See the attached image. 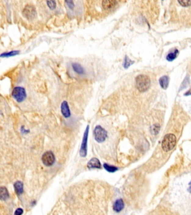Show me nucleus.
<instances>
[{
  "label": "nucleus",
  "instance_id": "obj_20",
  "mask_svg": "<svg viewBox=\"0 0 191 215\" xmlns=\"http://www.w3.org/2000/svg\"><path fill=\"white\" fill-rule=\"evenodd\" d=\"M134 63V61H132L128 57L125 58V61H124V67L125 68H128L130 65H132Z\"/></svg>",
  "mask_w": 191,
  "mask_h": 215
},
{
  "label": "nucleus",
  "instance_id": "obj_4",
  "mask_svg": "<svg viewBox=\"0 0 191 215\" xmlns=\"http://www.w3.org/2000/svg\"><path fill=\"white\" fill-rule=\"evenodd\" d=\"M12 96L14 99L18 102H22L26 98V90L21 87H16L12 91Z\"/></svg>",
  "mask_w": 191,
  "mask_h": 215
},
{
  "label": "nucleus",
  "instance_id": "obj_15",
  "mask_svg": "<svg viewBox=\"0 0 191 215\" xmlns=\"http://www.w3.org/2000/svg\"><path fill=\"white\" fill-rule=\"evenodd\" d=\"M73 68L74 71L78 74H85V70L82 66L78 63H75L73 64Z\"/></svg>",
  "mask_w": 191,
  "mask_h": 215
},
{
  "label": "nucleus",
  "instance_id": "obj_22",
  "mask_svg": "<svg viewBox=\"0 0 191 215\" xmlns=\"http://www.w3.org/2000/svg\"><path fill=\"white\" fill-rule=\"evenodd\" d=\"M23 210L22 209V208H17V209H16V211L14 212V214L20 215V214H23Z\"/></svg>",
  "mask_w": 191,
  "mask_h": 215
},
{
  "label": "nucleus",
  "instance_id": "obj_24",
  "mask_svg": "<svg viewBox=\"0 0 191 215\" xmlns=\"http://www.w3.org/2000/svg\"><path fill=\"white\" fill-rule=\"evenodd\" d=\"M190 94H191V89L189 90V91L185 93V96H188V95H190Z\"/></svg>",
  "mask_w": 191,
  "mask_h": 215
},
{
  "label": "nucleus",
  "instance_id": "obj_3",
  "mask_svg": "<svg viewBox=\"0 0 191 215\" xmlns=\"http://www.w3.org/2000/svg\"><path fill=\"white\" fill-rule=\"evenodd\" d=\"M93 135L95 140L98 143H103L106 140L108 137V133L101 126H96L93 131Z\"/></svg>",
  "mask_w": 191,
  "mask_h": 215
},
{
  "label": "nucleus",
  "instance_id": "obj_10",
  "mask_svg": "<svg viewBox=\"0 0 191 215\" xmlns=\"http://www.w3.org/2000/svg\"><path fill=\"white\" fill-rule=\"evenodd\" d=\"M117 3V0H103V7L105 10H109L114 8Z\"/></svg>",
  "mask_w": 191,
  "mask_h": 215
},
{
  "label": "nucleus",
  "instance_id": "obj_12",
  "mask_svg": "<svg viewBox=\"0 0 191 215\" xmlns=\"http://www.w3.org/2000/svg\"><path fill=\"white\" fill-rule=\"evenodd\" d=\"M14 190L16 194L20 196L23 193V183L20 181H17L14 183Z\"/></svg>",
  "mask_w": 191,
  "mask_h": 215
},
{
  "label": "nucleus",
  "instance_id": "obj_11",
  "mask_svg": "<svg viewBox=\"0 0 191 215\" xmlns=\"http://www.w3.org/2000/svg\"><path fill=\"white\" fill-rule=\"evenodd\" d=\"M124 208V202L122 199H119L115 202L113 206V208L116 212H120Z\"/></svg>",
  "mask_w": 191,
  "mask_h": 215
},
{
  "label": "nucleus",
  "instance_id": "obj_8",
  "mask_svg": "<svg viewBox=\"0 0 191 215\" xmlns=\"http://www.w3.org/2000/svg\"><path fill=\"white\" fill-rule=\"evenodd\" d=\"M61 110L62 114H63V116H64L65 118L70 117L71 114H70V108H69L67 102L63 101V102L61 103Z\"/></svg>",
  "mask_w": 191,
  "mask_h": 215
},
{
  "label": "nucleus",
  "instance_id": "obj_18",
  "mask_svg": "<svg viewBox=\"0 0 191 215\" xmlns=\"http://www.w3.org/2000/svg\"><path fill=\"white\" fill-rule=\"evenodd\" d=\"M179 4L184 7H187V6L191 5V0H178Z\"/></svg>",
  "mask_w": 191,
  "mask_h": 215
},
{
  "label": "nucleus",
  "instance_id": "obj_6",
  "mask_svg": "<svg viewBox=\"0 0 191 215\" xmlns=\"http://www.w3.org/2000/svg\"><path fill=\"white\" fill-rule=\"evenodd\" d=\"M89 126H87L86 130H85V133H84L83 140H82V143L81 145V149H80V156L81 157L85 158L87 156V146H88V138L89 134Z\"/></svg>",
  "mask_w": 191,
  "mask_h": 215
},
{
  "label": "nucleus",
  "instance_id": "obj_21",
  "mask_svg": "<svg viewBox=\"0 0 191 215\" xmlns=\"http://www.w3.org/2000/svg\"><path fill=\"white\" fill-rule=\"evenodd\" d=\"M47 2V5L51 9H55V7H56V2H55V0H46Z\"/></svg>",
  "mask_w": 191,
  "mask_h": 215
},
{
  "label": "nucleus",
  "instance_id": "obj_2",
  "mask_svg": "<svg viewBox=\"0 0 191 215\" xmlns=\"http://www.w3.org/2000/svg\"><path fill=\"white\" fill-rule=\"evenodd\" d=\"M175 144H176L175 136L172 134H167L164 137L163 141H162V149L165 152L170 151L175 147Z\"/></svg>",
  "mask_w": 191,
  "mask_h": 215
},
{
  "label": "nucleus",
  "instance_id": "obj_19",
  "mask_svg": "<svg viewBox=\"0 0 191 215\" xmlns=\"http://www.w3.org/2000/svg\"><path fill=\"white\" fill-rule=\"evenodd\" d=\"M19 52V51H12L10 52L3 53V54H2L1 56H0V57H10V56H14L15 55H17Z\"/></svg>",
  "mask_w": 191,
  "mask_h": 215
},
{
  "label": "nucleus",
  "instance_id": "obj_17",
  "mask_svg": "<svg viewBox=\"0 0 191 215\" xmlns=\"http://www.w3.org/2000/svg\"><path fill=\"white\" fill-rule=\"evenodd\" d=\"M178 54V50H177V49H175L173 52H172L169 53L168 56H167V59L168 60V61H173L174 59H175L177 57Z\"/></svg>",
  "mask_w": 191,
  "mask_h": 215
},
{
  "label": "nucleus",
  "instance_id": "obj_7",
  "mask_svg": "<svg viewBox=\"0 0 191 215\" xmlns=\"http://www.w3.org/2000/svg\"><path fill=\"white\" fill-rule=\"evenodd\" d=\"M23 14L24 15L25 17L28 20L34 19L36 16V10H35L34 6L27 5L23 10Z\"/></svg>",
  "mask_w": 191,
  "mask_h": 215
},
{
  "label": "nucleus",
  "instance_id": "obj_23",
  "mask_svg": "<svg viewBox=\"0 0 191 215\" xmlns=\"http://www.w3.org/2000/svg\"><path fill=\"white\" fill-rule=\"evenodd\" d=\"M66 2H67V3L68 5L70 6V8H73L74 5H73V1H72V0H66Z\"/></svg>",
  "mask_w": 191,
  "mask_h": 215
},
{
  "label": "nucleus",
  "instance_id": "obj_25",
  "mask_svg": "<svg viewBox=\"0 0 191 215\" xmlns=\"http://www.w3.org/2000/svg\"><path fill=\"white\" fill-rule=\"evenodd\" d=\"M189 191L191 193V182H190V185L189 187Z\"/></svg>",
  "mask_w": 191,
  "mask_h": 215
},
{
  "label": "nucleus",
  "instance_id": "obj_14",
  "mask_svg": "<svg viewBox=\"0 0 191 215\" xmlns=\"http://www.w3.org/2000/svg\"><path fill=\"white\" fill-rule=\"evenodd\" d=\"M159 82H160V86H161V88H163V89L166 90L167 88V87H168V84H169V77L168 76H163V77H161L159 80Z\"/></svg>",
  "mask_w": 191,
  "mask_h": 215
},
{
  "label": "nucleus",
  "instance_id": "obj_16",
  "mask_svg": "<svg viewBox=\"0 0 191 215\" xmlns=\"http://www.w3.org/2000/svg\"><path fill=\"white\" fill-rule=\"evenodd\" d=\"M103 167H104V168H105V169L109 173H114V172H116V171L118 170V168L116 167L112 166V165H110V164H106V163H105V164H104Z\"/></svg>",
  "mask_w": 191,
  "mask_h": 215
},
{
  "label": "nucleus",
  "instance_id": "obj_1",
  "mask_svg": "<svg viewBox=\"0 0 191 215\" xmlns=\"http://www.w3.org/2000/svg\"><path fill=\"white\" fill-rule=\"evenodd\" d=\"M151 84L149 76L145 75H140L136 78V86L137 90L140 92H145L150 88Z\"/></svg>",
  "mask_w": 191,
  "mask_h": 215
},
{
  "label": "nucleus",
  "instance_id": "obj_5",
  "mask_svg": "<svg viewBox=\"0 0 191 215\" xmlns=\"http://www.w3.org/2000/svg\"><path fill=\"white\" fill-rule=\"evenodd\" d=\"M42 161L43 164L46 167H51L54 164L55 161V155L53 154L52 152L47 151L42 156Z\"/></svg>",
  "mask_w": 191,
  "mask_h": 215
},
{
  "label": "nucleus",
  "instance_id": "obj_9",
  "mask_svg": "<svg viewBox=\"0 0 191 215\" xmlns=\"http://www.w3.org/2000/svg\"><path fill=\"white\" fill-rule=\"evenodd\" d=\"M88 167L89 169H93H93H99V168H101L100 161L96 158H91L88 163Z\"/></svg>",
  "mask_w": 191,
  "mask_h": 215
},
{
  "label": "nucleus",
  "instance_id": "obj_13",
  "mask_svg": "<svg viewBox=\"0 0 191 215\" xmlns=\"http://www.w3.org/2000/svg\"><path fill=\"white\" fill-rule=\"evenodd\" d=\"M9 196L10 195L7 188L5 187H1L0 188V199L1 200H7Z\"/></svg>",
  "mask_w": 191,
  "mask_h": 215
}]
</instances>
